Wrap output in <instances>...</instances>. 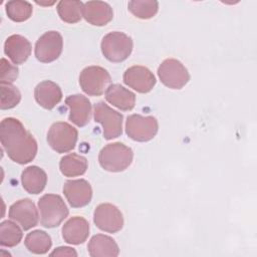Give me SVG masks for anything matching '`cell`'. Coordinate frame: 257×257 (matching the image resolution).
I'll use <instances>...</instances> for the list:
<instances>
[{"label": "cell", "mask_w": 257, "mask_h": 257, "mask_svg": "<svg viewBox=\"0 0 257 257\" xmlns=\"http://www.w3.org/2000/svg\"><path fill=\"white\" fill-rule=\"evenodd\" d=\"M0 140L8 157L17 164H28L37 154L36 140L15 117H6L1 121Z\"/></svg>", "instance_id": "cell-1"}, {"label": "cell", "mask_w": 257, "mask_h": 257, "mask_svg": "<svg viewBox=\"0 0 257 257\" xmlns=\"http://www.w3.org/2000/svg\"><path fill=\"white\" fill-rule=\"evenodd\" d=\"M133 158V150L124 144L117 142L108 144L101 149L98 155V162L103 170L118 173L131 166Z\"/></svg>", "instance_id": "cell-2"}, {"label": "cell", "mask_w": 257, "mask_h": 257, "mask_svg": "<svg viewBox=\"0 0 257 257\" xmlns=\"http://www.w3.org/2000/svg\"><path fill=\"white\" fill-rule=\"evenodd\" d=\"M41 218L40 223L45 228L59 226L68 216V208L59 195L45 194L38 200Z\"/></svg>", "instance_id": "cell-3"}, {"label": "cell", "mask_w": 257, "mask_h": 257, "mask_svg": "<svg viewBox=\"0 0 257 257\" xmlns=\"http://www.w3.org/2000/svg\"><path fill=\"white\" fill-rule=\"evenodd\" d=\"M133 40L123 32H109L101 40L100 48L103 56L110 62L125 60L133 51Z\"/></svg>", "instance_id": "cell-4"}, {"label": "cell", "mask_w": 257, "mask_h": 257, "mask_svg": "<svg viewBox=\"0 0 257 257\" xmlns=\"http://www.w3.org/2000/svg\"><path fill=\"white\" fill-rule=\"evenodd\" d=\"M77 137L78 132L74 126L65 121H57L49 128L47 133V142L52 150L62 154L74 149Z\"/></svg>", "instance_id": "cell-5"}, {"label": "cell", "mask_w": 257, "mask_h": 257, "mask_svg": "<svg viewBox=\"0 0 257 257\" xmlns=\"http://www.w3.org/2000/svg\"><path fill=\"white\" fill-rule=\"evenodd\" d=\"M93 117L96 122L101 124L105 140L118 138L122 134V114L109 107L103 101L94 104Z\"/></svg>", "instance_id": "cell-6"}, {"label": "cell", "mask_w": 257, "mask_h": 257, "mask_svg": "<svg viewBox=\"0 0 257 257\" xmlns=\"http://www.w3.org/2000/svg\"><path fill=\"white\" fill-rule=\"evenodd\" d=\"M158 75L161 82L172 89H181L190 80L188 69L175 58L165 59L158 68Z\"/></svg>", "instance_id": "cell-7"}, {"label": "cell", "mask_w": 257, "mask_h": 257, "mask_svg": "<svg viewBox=\"0 0 257 257\" xmlns=\"http://www.w3.org/2000/svg\"><path fill=\"white\" fill-rule=\"evenodd\" d=\"M110 75L106 69L100 66H87L80 72L79 84L83 92L91 96H99L107 88Z\"/></svg>", "instance_id": "cell-8"}, {"label": "cell", "mask_w": 257, "mask_h": 257, "mask_svg": "<svg viewBox=\"0 0 257 257\" xmlns=\"http://www.w3.org/2000/svg\"><path fill=\"white\" fill-rule=\"evenodd\" d=\"M159 130V123L154 116L132 114L125 121V133L134 141L149 142L155 138Z\"/></svg>", "instance_id": "cell-9"}, {"label": "cell", "mask_w": 257, "mask_h": 257, "mask_svg": "<svg viewBox=\"0 0 257 257\" xmlns=\"http://www.w3.org/2000/svg\"><path fill=\"white\" fill-rule=\"evenodd\" d=\"M63 48V39L57 31H47L41 35L35 44V56L38 61L49 63L56 60Z\"/></svg>", "instance_id": "cell-10"}, {"label": "cell", "mask_w": 257, "mask_h": 257, "mask_svg": "<svg viewBox=\"0 0 257 257\" xmlns=\"http://www.w3.org/2000/svg\"><path fill=\"white\" fill-rule=\"evenodd\" d=\"M93 222L101 231L116 233L123 226V217L116 206L109 203H102L93 212Z\"/></svg>", "instance_id": "cell-11"}, {"label": "cell", "mask_w": 257, "mask_h": 257, "mask_svg": "<svg viewBox=\"0 0 257 257\" xmlns=\"http://www.w3.org/2000/svg\"><path fill=\"white\" fill-rule=\"evenodd\" d=\"M122 79L128 87L140 93L150 92L157 81L153 72L142 65H134L127 68L123 73Z\"/></svg>", "instance_id": "cell-12"}, {"label": "cell", "mask_w": 257, "mask_h": 257, "mask_svg": "<svg viewBox=\"0 0 257 257\" xmlns=\"http://www.w3.org/2000/svg\"><path fill=\"white\" fill-rule=\"evenodd\" d=\"M10 219L19 223L23 230H29L38 224V211L30 199H21L12 204L9 208Z\"/></svg>", "instance_id": "cell-13"}, {"label": "cell", "mask_w": 257, "mask_h": 257, "mask_svg": "<svg viewBox=\"0 0 257 257\" xmlns=\"http://www.w3.org/2000/svg\"><path fill=\"white\" fill-rule=\"evenodd\" d=\"M63 194L71 207L81 208L91 201L92 189L84 179L68 180L63 185Z\"/></svg>", "instance_id": "cell-14"}, {"label": "cell", "mask_w": 257, "mask_h": 257, "mask_svg": "<svg viewBox=\"0 0 257 257\" xmlns=\"http://www.w3.org/2000/svg\"><path fill=\"white\" fill-rule=\"evenodd\" d=\"M65 104L69 107L68 119L77 126H84L90 120L91 103L82 94L69 95L65 99Z\"/></svg>", "instance_id": "cell-15"}, {"label": "cell", "mask_w": 257, "mask_h": 257, "mask_svg": "<svg viewBox=\"0 0 257 257\" xmlns=\"http://www.w3.org/2000/svg\"><path fill=\"white\" fill-rule=\"evenodd\" d=\"M82 17L91 25L104 26L113 17L112 8L102 1H88L83 3Z\"/></svg>", "instance_id": "cell-16"}, {"label": "cell", "mask_w": 257, "mask_h": 257, "mask_svg": "<svg viewBox=\"0 0 257 257\" xmlns=\"http://www.w3.org/2000/svg\"><path fill=\"white\" fill-rule=\"evenodd\" d=\"M61 232L66 243L79 245L86 241L89 235V224L83 217L75 216L64 223Z\"/></svg>", "instance_id": "cell-17"}, {"label": "cell", "mask_w": 257, "mask_h": 257, "mask_svg": "<svg viewBox=\"0 0 257 257\" xmlns=\"http://www.w3.org/2000/svg\"><path fill=\"white\" fill-rule=\"evenodd\" d=\"M36 102L45 109L54 108L62 99V91L58 84L51 80L38 83L34 89Z\"/></svg>", "instance_id": "cell-18"}, {"label": "cell", "mask_w": 257, "mask_h": 257, "mask_svg": "<svg viewBox=\"0 0 257 257\" xmlns=\"http://www.w3.org/2000/svg\"><path fill=\"white\" fill-rule=\"evenodd\" d=\"M4 52L14 64H22L31 54V43L24 36L13 34L5 41Z\"/></svg>", "instance_id": "cell-19"}, {"label": "cell", "mask_w": 257, "mask_h": 257, "mask_svg": "<svg viewBox=\"0 0 257 257\" xmlns=\"http://www.w3.org/2000/svg\"><path fill=\"white\" fill-rule=\"evenodd\" d=\"M105 99L107 102L123 111L132 110L136 104L135 93L117 83L110 84L106 88Z\"/></svg>", "instance_id": "cell-20"}, {"label": "cell", "mask_w": 257, "mask_h": 257, "mask_svg": "<svg viewBox=\"0 0 257 257\" xmlns=\"http://www.w3.org/2000/svg\"><path fill=\"white\" fill-rule=\"evenodd\" d=\"M87 250L91 257H115L119 254L116 242L111 237L103 234L92 236L88 242Z\"/></svg>", "instance_id": "cell-21"}, {"label": "cell", "mask_w": 257, "mask_h": 257, "mask_svg": "<svg viewBox=\"0 0 257 257\" xmlns=\"http://www.w3.org/2000/svg\"><path fill=\"white\" fill-rule=\"evenodd\" d=\"M21 183L27 193L34 195L40 194L46 186L47 175L41 168L30 166L22 172Z\"/></svg>", "instance_id": "cell-22"}, {"label": "cell", "mask_w": 257, "mask_h": 257, "mask_svg": "<svg viewBox=\"0 0 257 257\" xmlns=\"http://www.w3.org/2000/svg\"><path fill=\"white\" fill-rule=\"evenodd\" d=\"M88 167L85 157L75 153L68 154L61 158L59 162V169L65 177H77L83 175Z\"/></svg>", "instance_id": "cell-23"}, {"label": "cell", "mask_w": 257, "mask_h": 257, "mask_svg": "<svg viewBox=\"0 0 257 257\" xmlns=\"http://www.w3.org/2000/svg\"><path fill=\"white\" fill-rule=\"evenodd\" d=\"M24 244L31 253L45 254L51 248L52 241L45 231L34 230L26 235Z\"/></svg>", "instance_id": "cell-24"}, {"label": "cell", "mask_w": 257, "mask_h": 257, "mask_svg": "<svg viewBox=\"0 0 257 257\" xmlns=\"http://www.w3.org/2000/svg\"><path fill=\"white\" fill-rule=\"evenodd\" d=\"M83 3L76 0H62L57 4V13L66 23H77L82 18Z\"/></svg>", "instance_id": "cell-25"}, {"label": "cell", "mask_w": 257, "mask_h": 257, "mask_svg": "<svg viewBox=\"0 0 257 257\" xmlns=\"http://www.w3.org/2000/svg\"><path fill=\"white\" fill-rule=\"evenodd\" d=\"M6 14L14 22H23L32 15V5L27 1L11 0L5 4Z\"/></svg>", "instance_id": "cell-26"}, {"label": "cell", "mask_w": 257, "mask_h": 257, "mask_svg": "<svg viewBox=\"0 0 257 257\" xmlns=\"http://www.w3.org/2000/svg\"><path fill=\"white\" fill-rule=\"evenodd\" d=\"M23 233L18 225L12 221H3L0 224V244L5 247H14L22 240Z\"/></svg>", "instance_id": "cell-27"}, {"label": "cell", "mask_w": 257, "mask_h": 257, "mask_svg": "<svg viewBox=\"0 0 257 257\" xmlns=\"http://www.w3.org/2000/svg\"><path fill=\"white\" fill-rule=\"evenodd\" d=\"M127 8L137 18L150 19L157 14L159 3L155 0H133L128 2Z\"/></svg>", "instance_id": "cell-28"}, {"label": "cell", "mask_w": 257, "mask_h": 257, "mask_svg": "<svg viewBox=\"0 0 257 257\" xmlns=\"http://www.w3.org/2000/svg\"><path fill=\"white\" fill-rule=\"evenodd\" d=\"M21 100V93L11 83H1V109H10Z\"/></svg>", "instance_id": "cell-29"}, {"label": "cell", "mask_w": 257, "mask_h": 257, "mask_svg": "<svg viewBox=\"0 0 257 257\" xmlns=\"http://www.w3.org/2000/svg\"><path fill=\"white\" fill-rule=\"evenodd\" d=\"M18 68L7 59H1V83H11L18 77Z\"/></svg>", "instance_id": "cell-30"}, {"label": "cell", "mask_w": 257, "mask_h": 257, "mask_svg": "<svg viewBox=\"0 0 257 257\" xmlns=\"http://www.w3.org/2000/svg\"><path fill=\"white\" fill-rule=\"evenodd\" d=\"M51 256H77L76 251L70 247H58L50 253Z\"/></svg>", "instance_id": "cell-31"}]
</instances>
